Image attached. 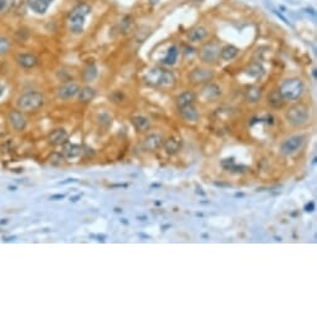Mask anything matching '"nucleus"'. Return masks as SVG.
<instances>
[{
    "mask_svg": "<svg viewBox=\"0 0 317 317\" xmlns=\"http://www.w3.org/2000/svg\"><path fill=\"white\" fill-rule=\"evenodd\" d=\"M91 11V6L87 3H80L77 4L67 16V24L70 32L74 35H80L84 31V25L86 18L88 16Z\"/></svg>",
    "mask_w": 317,
    "mask_h": 317,
    "instance_id": "obj_1",
    "label": "nucleus"
},
{
    "mask_svg": "<svg viewBox=\"0 0 317 317\" xmlns=\"http://www.w3.org/2000/svg\"><path fill=\"white\" fill-rule=\"evenodd\" d=\"M303 90H305L303 82L300 78L291 77V78H286L281 82V85H280L277 91L280 92V95L282 96L284 100L296 101L302 96Z\"/></svg>",
    "mask_w": 317,
    "mask_h": 317,
    "instance_id": "obj_2",
    "label": "nucleus"
},
{
    "mask_svg": "<svg viewBox=\"0 0 317 317\" xmlns=\"http://www.w3.org/2000/svg\"><path fill=\"white\" fill-rule=\"evenodd\" d=\"M45 98L41 92L38 91H29L25 92L18 98V107L20 111L24 112H34L44 106Z\"/></svg>",
    "mask_w": 317,
    "mask_h": 317,
    "instance_id": "obj_3",
    "label": "nucleus"
},
{
    "mask_svg": "<svg viewBox=\"0 0 317 317\" xmlns=\"http://www.w3.org/2000/svg\"><path fill=\"white\" fill-rule=\"evenodd\" d=\"M285 118L291 126L300 127V126H303L305 123H307L309 111L306 108V106H303V104H293L286 111Z\"/></svg>",
    "mask_w": 317,
    "mask_h": 317,
    "instance_id": "obj_4",
    "label": "nucleus"
},
{
    "mask_svg": "<svg viewBox=\"0 0 317 317\" xmlns=\"http://www.w3.org/2000/svg\"><path fill=\"white\" fill-rule=\"evenodd\" d=\"M200 60L206 64H215L220 57V45L216 41H210L203 45V48L199 51Z\"/></svg>",
    "mask_w": 317,
    "mask_h": 317,
    "instance_id": "obj_5",
    "label": "nucleus"
},
{
    "mask_svg": "<svg viewBox=\"0 0 317 317\" xmlns=\"http://www.w3.org/2000/svg\"><path fill=\"white\" fill-rule=\"evenodd\" d=\"M305 144V137L302 134H296V136H291L287 139H285L280 146V150L281 153L285 156H290L296 153L297 150H300L302 148V146Z\"/></svg>",
    "mask_w": 317,
    "mask_h": 317,
    "instance_id": "obj_6",
    "label": "nucleus"
},
{
    "mask_svg": "<svg viewBox=\"0 0 317 317\" xmlns=\"http://www.w3.org/2000/svg\"><path fill=\"white\" fill-rule=\"evenodd\" d=\"M215 74L213 70L205 67H195L189 74V80L193 84H208L214 78Z\"/></svg>",
    "mask_w": 317,
    "mask_h": 317,
    "instance_id": "obj_7",
    "label": "nucleus"
},
{
    "mask_svg": "<svg viewBox=\"0 0 317 317\" xmlns=\"http://www.w3.org/2000/svg\"><path fill=\"white\" fill-rule=\"evenodd\" d=\"M200 96L205 102H214L221 96V88L216 84L210 81L202 88Z\"/></svg>",
    "mask_w": 317,
    "mask_h": 317,
    "instance_id": "obj_8",
    "label": "nucleus"
},
{
    "mask_svg": "<svg viewBox=\"0 0 317 317\" xmlns=\"http://www.w3.org/2000/svg\"><path fill=\"white\" fill-rule=\"evenodd\" d=\"M80 90V86L76 82H67V84L62 85L60 88L57 90V97L60 100H70L77 95Z\"/></svg>",
    "mask_w": 317,
    "mask_h": 317,
    "instance_id": "obj_9",
    "label": "nucleus"
},
{
    "mask_svg": "<svg viewBox=\"0 0 317 317\" xmlns=\"http://www.w3.org/2000/svg\"><path fill=\"white\" fill-rule=\"evenodd\" d=\"M9 122L13 126L14 130L18 132L24 131L26 127V120H25L24 114H22V112L20 111H11L9 113Z\"/></svg>",
    "mask_w": 317,
    "mask_h": 317,
    "instance_id": "obj_10",
    "label": "nucleus"
},
{
    "mask_svg": "<svg viewBox=\"0 0 317 317\" xmlns=\"http://www.w3.org/2000/svg\"><path fill=\"white\" fill-rule=\"evenodd\" d=\"M16 62L20 67L25 68V70H30L38 65L39 58L34 54H19L16 56Z\"/></svg>",
    "mask_w": 317,
    "mask_h": 317,
    "instance_id": "obj_11",
    "label": "nucleus"
},
{
    "mask_svg": "<svg viewBox=\"0 0 317 317\" xmlns=\"http://www.w3.org/2000/svg\"><path fill=\"white\" fill-rule=\"evenodd\" d=\"M163 143V138L160 134L158 133H150L149 136H147L143 140V149L148 150V152H153L156 149H158Z\"/></svg>",
    "mask_w": 317,
    "mask_h": 317,
    "instance_id": "obj_12",
    "label": "nucleus"
},
{
    "mask_svg": "<svg viewBox=\"0 0 317 317\" xmlns=\"http://www.w3.org/2000/svg\"><path fill=\"white\" fill-rule=\"evenodd\" d=\"M68 139V134L64 128H56L49 136V142L54 146H61L65 144Z\"/></svg>",
    "mask_w": 317,
    "mask_h": 317,
    "instance_id": "obj_13",
    "label": "nucleus"
},
{
    "mask_svg": "<svg viewBox=\"0 0 317 317\" xmlns=\"http://www.w3.org/2000/svg\"><path fill=\"white\" fill-rule=\"evenodd\" d=\"M82 153H84V150H82V147L78 146V144H67L65 148H64V158L67 159V160H74V159H77L82 156Z\"/></svg>",
    "mask_w": 317,
    "mask_h": 317,
    "instance_id": "obj_14",
    "label": "nucleus"
},
{
    "mask_svg": "<svg viewBox=\"0 0 317 317\" xmlns=\"http://www.w3.org/2000/svg\"><path fill=\"white\" fill-rule=\"evenodd\" d=\"M54 0H26L29 8L38 14H44L50 8Z\"/></svg>",
    "mask_w": 317,
    "mask_h": 317,
    "instance_id": "obj_15",
    "label": "nucleus"
},
{
    "mask_svg": "<svg viewBox=\"0 0 317 317\" xmlns=\"http://www.w3.org/2000/svg\"><path fill=\"white\" fill-rule=\"evenodd\" d=\"M194 101H195V93L193 91H184L175 98V103H177L178 108H183L189 104H193Z\"/></svg>",
    "mask_w": 317,
    "mask_h": 317,
    "instance_id": "obj_16",
    "label": "nucleus"
},
{
    "mask_svg": "<svg viewBox=\"0 0 317 317\" xmlns=\"http://www.w3.org/2000/svg\"><path fill=\"white\" fill-rule=\"evenodd\" d=\"M179 113L182 116V118L187 122H196L199 120V113L193 104H189V106H187V107L179 108Z\"/></svg>",
    "mask_w": 317,
    "mask_h": 317,
    "instance_id": "obj_17",
    "label": "nucleus"
},
{
    "mask_svg": "<svg viewBox=\"0 0 317 317\" xmlns=\"http://www.w3.org/2000/svg\"><path fill=\"white\" fill-rule=\"evenodd\" d=\"M187 36L190 42H200L208 36V30L203 26H196L188 32Z\"/></svg>",
    "mask_w": 317,
    "mask_h": 317,
    "instance_id": "obj_18",
    "label": "nucleus"
},
{
    "mask_svg": "<svg viewBox=\"0 0 317 317\" xmlns=\"http://www.w3.org/2000/svg\"><path fill=\"white\" fill-rule=\"evenodd\" d=\"M263 97V91L257 86H250L245 91V100L249 103H256L259 102Z\"/></svg>",
    "mask_w": 317,
    "mask_h": 317,
    "instance_id": "obj_19",
    "label": "nucleus"
},
{
    "mask_svg": "<svg viewBox=\"0 0 317 317\" xmlns=\"http://www.w3.org/2000/svg\"><path fill=\"white\" fill-rule=\"evenodd\" d=\"M78 95V101L82 102V103H88L91 101H93V98L96 97V91L93 90L92 87L90 86H85L78 90L77 92Z\"/></svg>",
    "mask_w": 317,
    "mask_h": 317,
    "instance_id": "obj_20",
    "label": "nucleus"
},
{
    "mask_svg": "<svg viewBox=\"0 0 317 317\" xmlns=\"http://www.w3.org/2000/svg\"><path fill=\"white\" fill-rule=\"evenodd\" d=\"M163 72H164V70H162V68H152L146 75V81L148 82V84H150V85L159 86L162 76H163Z\"/></svg>",
    "mask_w": 317,
    "mask_h": 317,
    "instance_id": "obj_21",
    "label": "nucleus"
},
{
    "mask_svg": "<svg viewBox=\"0 0 317 317\" xmlns=\"http://www.w3.org/2000/svg\"><path fill=\"white\" fill-rule=\"evenodd\" d=\"M239 54V49L234 45H226L223 49H220V57L224 61H230L234 60Z\"/></svg>",
    "mask_w": 317,
    "mask_h": 317,
    "instance_id": "obj_22",
    "label": "nucleus"
},
{
    "mask_svg": "<svg viewBox=\"0 0 317 317\" xmlns=\"http://www.w3.org/2000/svg\"><path fill=\"white\" fill-rule=\"evenodd\" d=\"M164 147V150L167 152L168 154H175L178 153V150L180 149V142L177 138H168L167 140H164L162 143Z\"/></svg>",
    "mask_w": 317,
    "mask_h": 317,
    "instance_id": "obj_23",
    "label": "nucleus"
},
{
    "mask_svg": "<svg viewBox=\"0 0 317 317\" xmlns=\"http://www.w3.org/2000/svg\"><path fill=\"white\" fill-rule=\"evenodd\" d=\"M132 123H133V127L136 128L138 132H144L150 127L149 120L147 118V117H144V116H136V117H133Z\"/></svg>",
    "mask_w": 317,
    "mask_h": 317,
    "instance_id": "obj_24",
    "label": "nucleus"
},
{
    "mask_svg": "<svg viewBox=\"0 0 317 317\" xmlns=\"http://www.w3.org/2000/svg\"><path fill=\"white\" fill-rule=\"evenodd\" d=\"M284 101L285 100L282 98V96L280 95L279 91H272L269 95V97H267L269 104L271 106V107H274V108H281V107H282V104H284Z\"/></svg>",
    "mask_w": 317,
    "mask_h": 317,
    "instance_id": "obj_25",
    "label": "nucleus"
},
{
    "mask_svg": "<svg viewBox=\"0 0 317 317\" xmlns=\"http://www.w3.org/2000/svg\"><path fill=\"white\" fill-rule=\"evenodd\" d=\"M97 77V67L95 65H88L82 71V80L85 82H91Z\"/></svg>",
    "mask_w": 317,
    "mask_h": 317,
    "instance_id": "obj_26",
    "label": "nucleus"
},
{
    "mask_svg": "<svg viewBox=\"0 0 317 317\" xmlns=\"http://www.w3.org/2000/svg\"><path fill=\"white\" fill-rule=\"evenodd\" d=\"M174 84H175V77H174V75H173L170 71L164 70L159 86H160V87H172Z\"/></svg>",
    "mask_w": 317,
    "mask_h": 317,
    "instance_id": "obj_27",
    "label": "nucleus"
},
{
    "mask_svg": "<svg viewBox=\"0 0 317 317\" xmlns=\"http://www.w3.org/2000/svg\"><path fill=\"white\" fill-rule=\"evenodd\" d=\"M15 0H0V16H3L13 10Z\"/></svg>",
    "mask_w": 317,
    "mask_h": 317,
    "instance_id": "obj_28",
    "label": "nucleus"
},
{
    "mask_svg": "<svg viewBox=\"0 0 317 317\" xmlns=\"http://www.w3.org/2000/svg\"><path fill=\"white\" fill-rule=\"evenodd\" d=\"M248 74L250 75V76H253V77H261L263 75H264V68H263V66L260 65V64H257V62H254V64H251L250 66H249V68H248Z\"/></svg>",
    "mask_w": 317,
    "mask_h": 317,
    "instance_id": "obj_29",
    "label": "nucleus"
},
{
    "mask_svg": "<svg viewBox=\"0 0 317 317\" xmlns=\"http://www.w3.org/2000/svg\"><path fill=\"white\" fill-rule=\"evenodd\" d=\"M11 48V42L6 38H0V56H3L9 52Z\"/></svg>",
    "mask_w": 317,
    "mask_h": 317,
    "instance_id": "obj_30",
    "label": "nucleus"
},
{
    "mask_svg": "<svg viewBox=\"0 0 317 317\" xmlns=\"http://www.w3.org/2000/svg\"><path fill=\"white\" fill-rule=\"evenodd\" d=\"M177 56H178V51L175 48H172V50H169L167 57L164 58V64H168V65H173L177 60Z\"/></svg>",
    "mask_w": 317,
    "mask_h": 317,
    "instance_id": "obj_31",
    "label": "nucleus"
},
{
    "mask_svg": "<svg viewBox=\"0 0 317 317\" xmlns=\"http://www.w3.org/2000/svg\"><path fill=\"white\" fill-rule=\"evenodd\" d=\"M64 159V156L61 153H52L50 156V163L54 164V166H58Z\"/></svg>",
    "mask_w": 317,
    "mask_h": 317,
    "instance_id": "obj_32",
    "label": "nucleus"
},
{
    "mask_svg": "<svg viewBox=\"0 0 317 317\" xmlns=\"http://www.w3.org/2000/svg\"><path fill=\"white\" fill-rule=\"evenodd\" d=\"M234 166H235V162H234L233 158H230V159H224V160L221 162V167L224 168L225 170H231Z\"/></svg>",
    "mask_w": 317,
    "mask_h": 317,
    "instance_id": "obj_33",
    "label": "nucleus"
},
{
    "mask_svg": "<svg viewBox=\"0 0 317 317\" xmlns=\"http://www.w3.org/2000/svg\"><path fill=\"white\" fill-rule=\"evenodd\" d=\"M4 91H5V87H4V85L2 84V82H0V97L4 95Z\"/></svg>",
    "mask_w": 317,
    "mask_h": 317,
    "instance_id": "obj_34",
    "label": "nucleus"
},
{
    "mask_svg": "<svg viewBox=\"0 0 317 317\" xmlns=\"http://www.w3.org/2000/svg\"><path fill=\"white\" fill-rule=\"evenodd\" d=\"M64 198V195L62 194H58V195H52L51 196V200H55V199H62Z\"/></svg>",
    "mask_w": 317,
    "mask_h": 317,
    "instance_id": "obj_35",
    "label": "nucleus"
},
{
    "mask_svg": "<svg viewBox=\"0 0 317 317\" xmlns=\"http://www.w3.org/2000/svg\"><path fill=\"white\" fill-rule=\"evenodd\" d=\"M80 198H81V194H78L76 196H71V198H70V200H71V202H77V199H80Z\"/></svg>",
    "mask_w": 317,
    "mask_h": 317,
    "instance_id": "obj_36",
    "label": "nucleus"
},
{
    "mask_svg": "<svg viewBox=\"0 0 317 317\" xmlns=\"http://www.w3.org/2000/svg\"><path fill=\"white\" fill-rule=\"evenodd\" d=\"M313 206H315V205H313V203H311V204H307V205H306V210L309 211V209H313Z\"/></svg>",
    "mask_w": 317,
    "mask_h": 317,
    "instance_id": "obj_37",
    "label": "nucleus"
},
{
    "mask_svg": "<svg viewBox=\"0 0 317 317\" xmlns=\"http://www.w3.org/2000/svg\"><path fill=\"white\" fill-rule=\"evenodd\" d=\"M15 239V236H9V238H4V240L5 241H11V240H14Z\"/></svg>",
    "mask_w": 317,
    "mask_h": 317,
    "instance_id": "obj_38",
    "label": "nucleus"
},
{
    "mask_svg": "<svg viewBox=\"0 0 317 317\" xmlns=\"http://www.w3.org/2000/svg\"><path fill=\"white\" fill-rule=\"evenodd\" d=\"M8 223V219H3V220H0V224H6Z\"/></svg>",
    "mask_w": 317,
    "mask_h": 317,
    "instance_id": "obj_39",
    "label": "nucleus"
},
{
    "mask_svg": "<svg viewBox=\"0 0 317 317\" xmlns=\"http://www.w3.org/2000/svg\"><path fill=\"white\" fill-rule=\"evenodd\" d=\"M9 189H10V190H15L16 188H15V187H9Z\"/></svg>",
    "mask_w": 317,
    "mask_h": 317,
    "instance_id": "obj_40",
    "label": "nucleus"
}]
</instances>
